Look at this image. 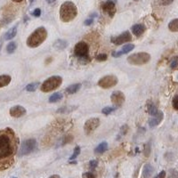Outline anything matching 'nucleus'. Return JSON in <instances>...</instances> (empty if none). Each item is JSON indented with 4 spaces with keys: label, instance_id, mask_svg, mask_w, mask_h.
<instances>
[{
    "label": "nucleus",
    "instance_id": "nucleus-9",
    "mask_svg": "<svg viewBox=\"0 0 178 178\" xmlns=\"http://www.w3.org/2000/svg\"><path fill=\"white\" fill-rule=\"evenodd\" d=\"M100 126V119L98 118H91L86 120L84 125L85 133L86 134H90Z\"/></svg>",
    "mask_w": 178,
    "mask_h": 178
},
{
    "label": "nucleus",
    "instance_id": "nucleus-3",
    "mask_svg": "<svg viewBox=\"0 0 178 178\" xmlns=\"http://www.w3.org/2000/svg\"><path fill=\"white\" fill-rule=\"evenodd\" d=\"M47 38V31L46 28L40 27L34 30L27 39V46L31 48L39 47Z\"/></svg>",
    "mask_w": 178,
    "mask_h": 178
},
{
    "label": "nucleus",
    "instance_id": "nucleus-13",
    "mask_svg": "<svg viewBox=\"0 0 178 178\" xmlns=\"http://www.w3.org/2000/svg\"><path fill=\"white\" fill-rule=\"evenodd\" d=\"M9 112L10 115L13 118H21V117H22L26 114V110L22 106L16 105V106H13L10 109Z\"/></svg>",
    "mask_w": 178,
    "mask_h": 178
},
{
    "label": "nucleus",
    "instance_id": "nucleus-15",
    "mask_svg": "<svg viewBox=\"0 0 178 178\" xmlns=\"http://www.w3.org/2000/svg\"><path fill=\"white\" fill-rule=\"evenodd\" d=\"M163 118H164V115H163L162 112L159 111V112L157 113L155 116H153V118L150 120H149V125H150V127H154L158 126L159 123L162 121Z\"/></svg>",
    "mask_w": 178,
    "mask_h": 178
},
{
    "label": "nucleus",
    "instance_id": "nucleus-23",
    "mask_svg": "<svg viewBox=\"0 0 178 178\" xmlns=\"http://www.w3.org/2000/svg\"><path fill=\"white\" fill-rule=\"evenodd\" d=\"M16 34H17V27H13V28H10L5 35V39L6 40H11L16 36Z\"/></svg>",
    "mask_w": 178,
    "mask_h": 178
},
{
    "label": "nucleus",
    "instance_id": "nucleus-39",
    "mask_svg": "<svg viewBox=\"0 0 178 178\" xmlns=\"http://www.w3.org/2000/svg\"><path fill=\"white\" fill-rule=\"evenodd\" d=\"M40 14H41V10L39 9V8L35 9L34 11H33V13H32V15H33V16H35V17H39V16H40Z\"/></svg>",
    "mask_w": 178,
    "mask_h": 178
},
{
    "label": "nucleus",
    "instance_id": "nucleus-35",
    "mask_svg": "<svg viewBox=\"0 0 178 178\" xmlns=\"http://www.w3.org/2000/svg\"><path fill=\"white\" fill-rule=\"evenodd\" d=\"M173 107L176 111L178 110V95L176 94L175 97H174V100H173Z\"/></svg>",
    "mask_w": 178,
    "mask_h": 178
},
{
    "label": "nucleus",
    "instance_id": "nucleus-10",
    "mask_svg": "<svg viewBox=\"0 0 178 178\" xmlns=\"http://www.w3.org/2000/svg\"><path fill=\"white\" fill-rule=\"evenodd\" d=\"M111 100H112V103H113V105H115L116 107H119L125 103L126 97H125V94L120 91H115L112 94Z\"/></svg>",
    "mask_w": 178,
    "mask_h": 178
},
{
    "label": "nucleus",
    "instance_id": "nucleus-30",
    "mask_svg": "<svg viewBox=\"0 0 178 178\" xmlns=\"http://www.w3.org/2000/svg\"><path fill=\"white\" fill-rule=\"evenodd\" d=\"M114 111H115V108H113V107H105V108H103V110H102V112L104 115H109V114L113 112Z\"/></svg>",
    "mask_w": 178,
    "mask_h": 178
},
{
    "label": "nucleus",
    "instance_id": "nucleus-28",
    "mask_svg": "<svg viewBox=\"0 0 178 178\" xmlns=\"http://www.w3.org/2000/svg\"><path fill=\"white\" fill-rule=\"evenodd\" d=\"M80 154V147L79 146H76L74 151H73V154L71 155V157L70 158V160H73L75 159L77 157H78V155Z\"/></svg>",
    "mask_w": 178,
    "mask_h": 178
},
{
    "label": "nucleus",
    "instance_id": "nucleus-22",
    "mask_svg": "<svg viewBox=\"0 0 178 178\" xmlns=\"http://www.w3.org/2000/svg\"><path fill=\"white\" fill-rule=\"evenodd\" d=\"M11 77L9 75H1L0 76V88L5 87L8 85L11 82Z\"/></svg>",
    "mask_w": 178,
    "mask_h": 178
},
{
    "label": "nucleus",
    "instance_id": "nucleus-8",
    "mask_svg": "<svg viewBox=\"0 0 178 178\" xmlns=\"http://www.w3.org/2000/svg\"><path fill=\"white\" fill-rule=\"evenodd\" d=\"M118 78L115 75H108L102 78L98 81V85L103 89L112 88L118 84Z\"/></svg>",
    "mask_w": 178,
    "mask_h": 178
},
{
    "label": "nucleus",
    "instance_id": "nucleus-33",
    "mask_svg": "<svg viewBox=\"0 0 178 178\" xmlns=\"http://www.w3.org/2000/svg\"><path fill=\"white\" fill-rule=\"evenodd\" d=\"M177 65H178V58L176 56L174 59H173V60H172L171 64H170V67H171L172 69L176 70V69L177 68Z\"/></svg>",
    "mask_w": 178,
    "mask_h": 178
},
{
    "label": "nucleus",
    "instance_id": "nucleus-32",
    "mask_svg": "<svg viewBox=\"0 0 178 178\" xmlns=\"http://www.w3.org/2000/svg\"><path fill=\"white\" fill-rule=\"evenodd\" d=\"M107 55H105V54H100V55H98L97 56H96V60L98 61V62H104V61H106L107 60Z\"/></svg>",
    "mask_w": 178,
    "mask_h": 178
},
{
    "label": "nucleus",
    "instance_id": "nucleus-40",
    "mask_svg": "<svg viewBox=\"0 0 178 178\" xmlns=\"http://www.w3.org/2000/svg\"><path fill=\"white\" fill-rule=\"evenodd\" d=\"M166 177V171H161L159 174H158L154 178H165Z\"/></svg>",
    "mask_w": 178,
    "mask_h": 178
},
{
    "label": "nucleus",
    "instance_id": "nucleus-17",
    "mask_svg": "<svg viewBox=\"0 0 178 178\" xmlns=\"http://www.w3.org/2000/svg\"><path fill=\"white\" fill-rule=\"evenodd\" d=\"M154 172V169L150 164H145L142 169V176L143 178H150Z\"/></svg>",
    "mask_w": 178,
    "mask_h": 178
},
{
    "label": "nucleus",
    "instance_id": "nucleus-2",
    "mask_svg": "<svg viewBox=\"0 0 178 178\" xmlns=\"http://www.w3.org/2000/svg\"><path fill=\"white\" fill-rule=\"evenodd\" d=\"M78 15V9L74 3L70 1L64 2L60 8V19L63 22H69L75 19Z\"/></svg>",
    "mask_w": 178,
    "mask_h": 178
},
{
    "label": "nucleus",
    "instance_id": "nucleus-45",
    "mask_svg": "<svg viewBox=\"0 0 178 178\" xmlns=\"http://www.w3.org/2000/svg\"><path fill=\"white\" fill-rule=\"evenodd\" d=\"M29 1H30V3H33V1H34V0H29Z\"/></svg>",
    "mask_w": 178,
    "mask_h": 178
},
{
    "label": "nucleus",
    "instance_id": "nucleus-19",
    "mask_svg": "<svg viewBox=\"0 0 178 178\" xmlns=\"http://www.w3.org/2000/svg\"><path fill=\"white\" fill-rule=\"evenodd\" d=\"M81 88V84L80 83H77V84H72L70 85H69L66 88V92L69 94H73L77 93L78 90H80Z\"/></svg>",
    "mask_w": 178,
    "mask_h": 178
},
{
    "label": "nucleus",
    "instance_id": "nucleus-34",
    "mask_svg": "<svg viewBox=\"0 0 178 178\" xmlns=\"http://www.w3.org/2000/svg\"><path fill=\"white\" fill-rule=\"evenodd\" d=\"M98 166V161L95 160V159H93L89 162V168L90 169H94L96 167Z\"/></svg>",
    "mask_w": 178,
    "mask_h": 178
},
{
    "label": "nucleus",
    "instance_id": "nucleus-18",
    "mask_svg": "<svg viewBox=\"0 0 178 178\" xmlns=\"http://www.w3.org/2000/svg\"><path fill=\"white\" fill-rule=\"evenodd\" d=\"M68 42L63 39H58L54 43V47L57 50H64L68 47Z\"/></svg>",
    "mask_w": 178,
    "mask_h": 178
},
{
    "label": "nucleus",
    "instance_id": "nucleus-12",
    "mask_svg": "<svg viewBox=\"0 0 178 178\" xmlns=\"http://www.w3.org/2000/svg\"><path fill=\"white\" fill-rule=\"evenodd\" d=\"M103 11L106 14H108L111 18H112L113 16L115 15V13H116L115 3L108 0L107 2H105L103 5Z\"/></svg>",
    "mask_w": 178,
    "mask_h": 178
},
{
    "label": "nucleus",
    "instance_id": "nucleus-24",
    "mask_svg": "<svg viewBox=\"0 0 178 178\" xmlns=\"http://www.w3.org/2000/svg\"><path fill=\"white\" fill-rule=\"evenodd\" d=\"M147 111H148V113H149L150 115H151V116H155L157 113L159 112L158 108L155 106L154 103H152L151 102L147 104Z\"/></svg>",
    "mask_w": 178,
    "mask_h": 178
},
{
    "label": "nucleus",
    "instance_id": "nucleus-38",
    "mask_svg": "<svg viewBox=\"0 0 178 178\" xmlns=\"http://www.w3.org/2000/svg\"><path fill=\"white\" fill-rule=\"evenodd\" d=\"M82 178H95V177H94V176L92 174V173L86 172V173H84V174L82 175Z\"/></svg>",
    "mask_w": 178,
    "mask_h": 178
},
{
    "label": "nucleus",
    "instance_id": "nucleus-21",
    "mask_svg": "<svg viewBox=\"0 0 178 178\" xmlns=\"http://www.w3.org/2000/svg\"><path fill=\"white\" fill-rule=\"evenodd\" d=\"M62 97H63V95L62 93H59V92H57V93H55V94H53L50 97H49V100H48V102L51 103H58V102H60L62 99Z\"/></svg>",
    "mask_w": 178,
    "mask_h": 178
},
{
    "label": "nucleus",
    "instance_id": "nucleus-6",
    "mask_svg": "<svg viewBox=\"0 0 178 178\" xmlns=\"http://www.w3.org/2000/svg\"><path fill=\"white\" fill-rule=\"evenodd\" d=\"M74 53L77 57H78L80 62H89V58H88V53H89V47L88 45L82 41V42H78L75 46V49H74Z\"/></svg>",
    "mask_w": 178,
    "mask_h": 178
},
{
    "label": "nucleus",
    "instance_id": "nucleus-7",
    "mask_svg": "<svg viewBox=\"0 0 178 178\" xmlns=\"http://www.w3.org/2000/svg\"><path fill=\"white\" fill-rule=\"evenodd\" d=\"M37 147V141L36 139H27L23 141L21 144V147L18 150V155L19 156H25L34 151Z\"/></svg>",
    "mask_w": 178,
    "mask_h": 178
},
{
    "label": "nucleus",
    "instance_id": "nucleus-4",
    "mask_svg": "<svg viewBox=\"0 0 178 178\" xmlns=\"http://www.w3.org/2000/svg\"><path fill=\"white\" fill-rule=\"evenodd\" d=\"M62 78L60 76L50 77L49 78H47V80L43 82V84L41 85V91L45 93L51 92L53 90L57 89L62 85Z\"/></svg>",
    "mask_w": 178,
    "mask_h": 178
},
{
    "label": "nucleus",
    "instance_id": "nucleus-31",
    "mask_svg": "<svg viewBox=\"0 0 178 178\" xmlns=\"http://www.w3.org/2000/svg\"><path fill=\"white\" fill-rule=\"evenodd\" d=\"M168 178H178L177 171L176 169H170L169 170V175Z\"/></svg>",
    "mask_w": 178,
    "mask_h": 178
},
{
    "label": "nucleus",
    "instance_id": "nucleus-41",
    "mask_svg": "<svg viewBox=\"0 0 178 178\" xmlns=\"http://www.w3.org/2000/svg\"><path fill=\"white\" fill-rule=\"evenodd\" d=\"M94 22V20L93 19H87L85 21V25H86V26H89V25H91L92 23Z\"/></svg>",
    "mask_w": 178,
    "mask_h": 178
},
{
    "label": "nucleus",
    "instance_id": "nucleus-36",
    "mask_svg": "<svg viewBox=\"0 0 178 178\" xmlns=\"http://www.w3.org/2000/svg\"><path fill=\"white\" fill-rule=\"evenodd\" d=\"M159 2H160V5L162 6H169L174 2V0H159Z\"/></svg>",
    "mask_w": 178,
    "mask_h": 178
},
{
    "label": "nucleus",
    "instance_id": "nucleus-5",
    "mask_svg": "<svg viewBox=\"0 0 178 178\" xmlns=\"http://www.w3.org/2000/svg\"><path fill=\"white\" fill-rule=\"evenodd\" d=\"M150 55L148 53L145 52H141V53H136L133 54L127 57V62L133 64V65H142L146 64L148 62H150Z\"/></svg>",
    "mask_w": 178,
    "mask_h": 178
},
{
    "label": "nucleus",
    "instance_id": "nucleus-27",
    "mask_svg": "<svg viewBox=\"0 0 178 178\" xmlns=\"http://www.w3.org/2000/svg\"><path fill=\"white\" fill-rule=\"evenodd\" d=\"M16 48H17V44H16L15 42H11V43H9V44L7 45L6 52H7L8 54H13V53L15 52Z\"/></svg>",
    "mask_w": 178,
    "mask_h": 178
},
{
    "label": "nucleus",
    "instance_id": "nucleus-43",
    "mask_svg": "<svg viewBox=\"0 0 178 178\" xmlns=\"http://www.w3.org/2000/svg\"><path fill=\"white\" fill-rule=\"evenodd\" d=\"M56 0H47V2L48 4H53V3H55Z\"/></svg>",
    "mask_w": 178,
    "mask_h": 178
},
{
    "label": "nucleus",
    "instance_id": "nucleus-20",
    "mask_svg": "<svg viewBox=\"0 0 178 178\" xmlns=\"http://www.w3.org/2000/svg\"><path fill=\"white\" fill-rule=\"evenodd\" d=\"M108 149V143L106 142H103L102 143H100L94 150V153L95 154H103Z\"/></svg>",
    "mask_w": 178,
    "mask_h": 178
},
{
    "label": "nucleus",
    "instance_id": "nucleus-42",
    "mask_svg": "<svg viewBox=\"0 0 178 178\" xmlns=\"http://www.w3.org/2000/svg\"><path fill=\"white\" fill-rule=\"evenodd\" d=\"M49 178H61V177H60V176H58V175H53V176H51Z\"/></svg>",
    "mask_w": 178,
    "mask_h": 178
},
{
    "label": "nucleus",
    "instance_id": "nucleus-11",
    "mask_svg": "<svg viewBox=\"0 0 178 178\" xmlns=\"http://www.w3.org/2000/svg\"><path fill=\"white\" fill-rule=\"evenodd\" d=\"M131 40L132 36L129 31H124L119 36L112 38V42L115 45H117V46H120L122 44L127 43V42H129Z\"/></svg>",
    "mask_w": 178,
    "mask_h": 178
},
{
    "label": "nucleus",
    "instance_id": "nucleus-44",
    "mask_svg": "<svg viewBox=\"0 0 178 178\" xmlns=\"http://www.w3.org/2000/svg\"><path fill=\"white\" fill-rule=\"evenodd\" d=\"M13 2H16V3H21V1H23V0H13Z\"/></svg>",
    "mask_w": 178,
    "mask_h": 178
},
{
    "label": "nucleus",
    "instance_id": "nucleus-14",
    "mask_svg": "<svg viewBox=\"0 0 178 178\" xmlns=\"http://www.w3.org/2000/svg\"><path fill=\"white\" fill-rule=\"evenodd\" d=\"M134 48V46L133 44H128V45H126L122 47V50L120 51H118V52H113L112 56L113 57H119L121 56L122 55L124 54H128L129 52H131L132 50Z\"/></svg>",
    "mask_w": 178,
    "mask_h": 178
},
{
    "label": "nucleus",
    "instance_id": "nucleus-47",
    "mask_svg": "<svg viewBox=\"0 0 178 178\" xmlns=\"http://www.w3.org/2000/svg\"><path fill=\"white\" fill-rule=\"evenodd\" d=\"M0 50H1V46H0Z\"/></svg>",
    "mask_w": 178,
    "mask_h": 178
},
{
    "label": "nucleus",
    "instance_id": "nucleus-46",
    "mask_svg": "<svg viewBox=\"0 0 178 178\" xmlns=\"http://www.w3.org/2000/svg\"><path fill=\"white\" fill-rule=\"evenodd\" d=\"M134 1H140V0H134Z\"/></svg>",
    "mask_w": 178,
    "mask_h": 178
},
{
    "label": "nucleus",
    "instance_id": "nucleus-37",
    "mask_svg": "<svg viewBox=\"0 0 178 178\" xmlns=\"http://www.w3.org/2000/svg\"><path fill=\"white\" fill-rule=\"evenodd\" d=\"M150 144L148 143V144L145 145V150H144V154H145V156L148 157V156L150 155Z\"/></svg>",
    "mask_w": 178,
    "mask_h": 178
},
{
    "label": "nucleus",
    "instance_id": "nucleus-1",
    "mask_svg": "<svg viewBox=\"0 0 178 178\" xmlns=\"http://www.w3.org/2000/svg\"><path fill=\"white\" fill-rule=\"evenodd\" d=\"M17 149V141L11 129L0 132V170L12 166Z\"/></svg>",
    "mask_w": 178,
    "mask_h": 178
},
{
    "label": "nucleus",
    "instance_id": "nucleus-16",
    "mask_svg": "<svg viewBox=\"0 0 178 178\" xmlns=\"http://www.w3.org/2000/svg\"><path fill=\"white\" fill-rule=\"evenodd\" d=\"M132 31L134 33V35L137 38L141 37L144 31H145V27L142 24H135L132 27Z\"/></svg>",
    "mask_w": 178,
    "mask_h": 178
},
{
    "label": "nucleus",
    "instance_id": "nucleus-26",
    "mask_svg": "<svg viewBox=\"0 0 178 178\" xmlns=\"http://www.w3.org/2000/svg\"><path fill=\"white\" fill-rule=\"evenodd\" d=\"M40 83L39 82H33V83H30L26 86V90L28 92H34L38 89V87L39 86Z\"/></svg>",
    "mask_w": 178,
    "mask_h": 178
},
{
    "label": "nucleus",
    "instance_id": "nucleus-25",
    "mask_svg": "<svg viewBox=\"0 0 178 178\" xmlns=\"http://www.w3.org/2000/svg\"><path fill=\"white\" fill-rule=\"evenodd\" d=\"M169 30L172 32H177L178 31V19H174L171 21L169 24Z\"/></svg>",
    "mask_w": 178,
    "mask_h": 178
},
{
    "label": "nucleus",
    "instance_id": "nucleus-29",
    "mask_svg": "<svg viewBox=\"0 0 178 178\" xmlns=\"http://www.w3.org/2000/svg\"><path fill=\"white\" fill-rule=\"evenodd\" d=\"M128 130V127L127 126V125H124L123 127H122L121 128H120V131H119V136H118V139H119L120 137L122 136H124L126 134H127V132Z\"/></svg>",
    "mask_w": 178,
    "mask_h": 178
},
{
    "label": "nucleus",
    "instance_id": "nucleus-48",
    "mask_svg": "<svg viewBox=\"0 0 178 178\" xmlns=\"http://www.w3.org/2000/svg\"><path fill=\"white\" fill-rule=\"evenodd\" d=\"M13 178H17V177H13Z\"/></svg>",
    "mask_w": 178,
    "mask_h": 178
}]
</instances>
